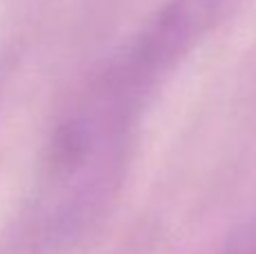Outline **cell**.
Segmentation results:
<instances>
[{
	"label": "cell",
	"mask_w": 256,
	"mask_h": 254,
	"mask_svg": "<svg viewBox=\"0 0 256 254\" xmlns=\"http://www.w3.org/2000/svg\"><path fill=\"white\" fill-rule=\"evenodd\" d=\"M230 254H256V230L250 234V236H245Z\"/></svg>",
	"instance_id": "2"
},
{
	"label": "cell",
	"mask_w": 256,
	"mask_h": 254,
	"mask_svg": "<svg viewBox=\"0 0 256 254\" xmlns=\"http://www.w3.org/2000/svg\"><path fill=\"white\" fill-rule=\"evenodd\" d=\"M153 86L120 56L61 115L43 164V214L58 238H79L115 200Z\"/></svg>",
	"instance_id": "1"
}]
</instances>
